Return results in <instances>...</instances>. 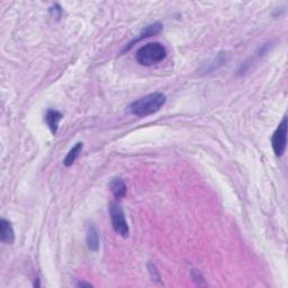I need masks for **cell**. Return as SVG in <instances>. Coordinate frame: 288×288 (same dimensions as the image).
<instances>
[{"instance_id": "52a82bcc", "label": "cell", "mask_w": 288, "mask_h": 288, "mask_svg": "<svg viewBox=\"0 0 288 288\" xmlns=\"http://www.w3.org/2000/svg\"><path fill=\"white\" fill-rule=\"evenodd\" d=\"M63 117V115L61 114L59 111H56V109H49L45 114V123L49 126L51 133L53 135H56L58 132V129H59V123Z\"/></svg>"}, {"instance_id": "7c38bea8", "label": "cell", "mask_w": 288, "mask_h": 288, "mask_svg": "<svg viewBox=\"0 0 288 288\" xmlns=\"http://www.w3.org/2000/svg\"><path fill=\"white\" fill-rule=\"evenodd\" d=\"M148 269H149V272H150V276L152 280H155V282H159L160 280V273L159 270L156 269V267L151 262H149L148 264Z\"/></svg>"}, {"instance_id": "8fae6325", "label": "cell", "mask_w": 288, "mask_h": 288, "mask_svg": "<svg viewBox=\"0 0 288 288\" xmlns=\"http://www.w3.org/2000/svg\"><path fill=\"white\" fill-rule=\"evenodd\" d=\"M82 149H83V143H82V142H78V143H77L75 145V147L72 148L70 151H69L67 156H65V159H64V161H63L64 166L65 167H70V166L74 165L76 160L78 159L79 154H80V153H81Z\"/></svg>"}, {"instance_id": "3957f363", "label": "cell", "mask_w": 288, "mask_h": 288, "mask_svg": "<svg viewBox=\"0 0 288 288\" xmlns=\"http://www.w3.org/2000/svg\"><path fill=\"white\" fill-rule=\"evenodd\" d=\"M109 214H111V221L114 231L123 238H127L130 234V228L122 206L118 203H112L109 207Z\"/></svg>"}, {"instance_id": "5bb4252c", "label": "cell", "mask_w": 288, "mask_h": 288, "mask_svg": "<svg viewBox=\"0 0 288 288\" xmlns=\"http://www.w3.org/2000/svg\"><path fill=\"white\" fill-rule=\"evenodd\" d=\"M192 279H194L195 282L198 284V285H200L199 280H203V279H204V278H203V276H202V273H200L198 270H195V269H194V270H192Z\"/></svg>"}, {"instance_id": "9a60e30c", "label": "cell", "mask_w": 288, "mask_h": 288, "mask_svg": "<svg viewBox=\"0 0 288 288\" xmlns=\"http://www.w3.org/2000/svg\"><path fill=\"white\" fill-rule=\"evenodd\" d=\"M91 286H93V285H91V284H89V283L80 282V283L77 284V287H91Z\"/></svg>"}, {"instance_id": "7a4b0ae2", "label": "cell", "mask_w": 288, "mask_h": 288, "mask_svg": "<svg viewBox=\"0 0 288 288\" xmlns=\"http://www.w3.org/2000/svg\"><path fill=\"white\" fill-rule=\"evenodd\" d=\"M167 57V50L163 44L158 42L148 43L136 51L135 59L143 67H152L162 62Z\"/></svg>"}, {"instance_id": "4fadbf2b", "label": "cell", "mask_w": 288, "mask_h": 288, "mask_svg": "<svg viewBox=\"0 0 288 288\" xmlns=\"http://www.w3.org/2000/svg\"><path fill=\"white\" fill-rule=\"evenodd\" d=\"M50 13L52 14L53 17H56V18H58V19H59L62 15V8L59 5H54L53 7H51L50 8Z\"/></svg>"}, {"instance_id": "5b68a950", "label": "cell", "mask_w": 288, "mask_h": 288, "mask_svg": "<svg viewBox=\"0 0 288 288\" xmlns=\"http://www.w3.org/2000/svg\"><path fill=\"white\" fill-rule=\"evenodd\" d=\"M162 28H163V26H162L161 23H154V24L149 25V26L145 27L144 30L140 33V35H138L137 38L134 39V41L131 42L130 44L127 45V47L124 49L123 52H125V51H130L134 46V44H136V43L141 42L142 39L149 38H151V36H154L156 34H159V33L162 31Z\"/></svg>"}, {"instance_id": "277c9868", "label": "cell", "mask_w": 288, "mask_h": 288, "mask_svg": "<svg viewBox=\"0 0 288 288\" xmlns=\"http://www.w3.org/2000/svg\"><path fill=\"white\" fill-rule=\"evenodd\" d=\"M287 116H284L283 121L279 123L271 137L272 150L277 156H282L286 150L287 145Z\"/></svg>"}, {"instance_id": "30bf717a", "label": "cell", "mask_w": 288, "mask_h": 288, "mask_svg": "<svg viewBox=\"0 0 288 288\" xmlns=\"http://www.w3.org/2000/svg\"><path fill=\"white\" fill-rule=\"evenodd\" d=\"M109 189H111L112 194L114 195V197L116 199H121L123 197H125L127 192V187L122 178H113V179L109 181Z\"/></svg>"}, {"instance_id": "ba28073f", "label": "cell", "mask_w": 288, "mask_h": 288, "mask_svg": "<svg viewBox=\"0 0 288 288\" xmlns=\"http://www.w3.org/2000/svg\"><path fill=\"white\" fill-rule=\"evenodd\" d=\"M0 232H1V241L6 244H13L15 241V233L9 221L1 218L0 220Z\"/></svg>"}, {"instance_id": "6da1fadb", "label": "cell", "mask_w": 288, "mask_h": 288, "mask_svg": "<svg viewBox=\"0 0 288 288\" xmlns=\"http://www.w3.org/2000/svg\"><path fill=\"white\" fill-rule=\"evenodd\" d=\"M167 101V97L161 93H153L133 101L130 105V113L137 117H148L159 112Z\"/></svg>"}, {"instance_id": "8992f818", "label": "cell", "mask_w": 288, "mask_h": 288, "mask_svg": "<svg viewBox=\"0 0 288 288\" xmlns=\"http://www.w3.org/2000/svg\"><path fill=\"white\" fill-rule=\"evenodd\" d=\"M230 59V53L229 52H220L217 54L214 59L210 62L209 64L206 65L205 68L203 69V74L207 75V74H212V72L218 70V69L223 67L228 63V61Z\"/></svg>"}, {"instance_id": "9c48e42d", "label": "cell", "mask_w": 288, "mask_h": 288, "mask_svg": "<svg viewBox=\"0 0 288 288\" xmlns=\"http://www.w3.org/2000/svg\"><path fill=\"white\" fill-rule=\"evenodd\" d=\"M86 242H87V247L90 251L93 252H97L99 250L100 247V238H99V233H98L97 229L91 225V227L88 228V231H87V235H86Z\"/></svg>"}]
</instances>
